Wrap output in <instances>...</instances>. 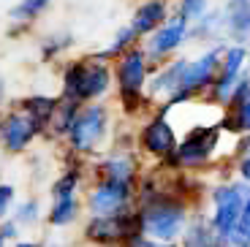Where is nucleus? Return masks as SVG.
Listing matches in <instances>:
<instances>
[{
    "label": "nucleus",
    "mask_w": 250,
    "mask_h": 247,
    "mask_svg": "<svg viewBox=\"0 0 250 247\" xmlns=\"http://www.w3.org/2000/svg\"><path fill=\"white\" fill-rule=\"evenodd\" d=\"M112 87V71L104 55H87L79 60L65 62L62 68V84H60V98L74 101V103H95L98 98L106 95Z\"/></svg>",
    "instance_id": "f257e3e1"
},
{
    "label": "nucleus",
    "mask_w": 250,
    "mask_h": 247,
    "mask_svg": "<svg viewBox=\"0 0 250 247\" xmlns=\"http://www.w3.org/2000/svg\"><path fill=\"white\" fill-rule=\"evenodd\" d=\"M109 136V109L104 103H84L76 109L74 120L68 125L65 142H68L71 155H95L104 149Z\"/></svg>",
    "instance_id": "f03ea898"
},
{
    "label": "nucleus",
    "mask_w": 250,
    "mask_h": 247,
    "mask_svg": "<svg viewBox=\"0 0 250 247\" xmlns=\"http://www.w3.org/2000/svg\"><path fill=\"white\" fill-rule=\"evenodd\" d=\"M84 239L98 247H123L136 236H144L139 209H125L120 215H90L84 223Z\"/></svg>",
    "instance_id": "7ed1b4c3"
},
{
    "label": "nucleus",
    "mask_w": 250,
    "mask_h": 247,
    "mask_svg": "<svg viewBox=\"0 0 250 247\" xmlns=\"http://www.w3.org/2000/svg\"><path fill=\"white\" fill-rule=\"evenodd\" d=\"M147 60L150 57L144 55V49L131 46L117 57V65H114V82H117L123 109L128 114H133L142 103V90L147 84Z\"/></svg>",
    "instance_id": "20e7f679"
},
{
    "label": "nucleus",
    "mask_w": 250,
    "mask_h": 247,
    "mask_svg": "<svg viewBox=\"0 0 250 247\" xmlns=\"http://www.w3.org/2000/svg\"><path fill=\"white\" fill-rule=\"evenodd\" d=\"M133 185L114 182V179H95L84 198V209L87 215H120V212L131 209Z\"/></svg>",
    "instance_id": "39448f33"
},
{
    "label": "nucleus",
    "mask_w": 250,
    "mask_h": 247,
    "mask_svg": "<svg viewBox=\"0 0 250 247\" xmlns=\"http://www.w3.org/2000/svg\"><path fill=\"white\" fill-rule=\"evenodd\" d=\"M41 133H44V128L27 117L19 106L0 111V147L6 152H25Z\"/></svg>",
    "instance_id": "423d86ee"
},
{
    "label": "nucleus",
    "mask_w": 250,
    "mask_h": 247,
    "mask_svg": "<svg viewBox=\"0 0 250 247\" xmlns=\"http://www.w3.org/2000/svg\"><path fill=\"white\" fill-rule=\"evenodd\" d=\"M215 142H218V130L215 128H207V125L193 128L185 136V142L174 149L177 163H182V166H196V163L207 161V155L212 152Z\"/></svg>",
    "instance_id": "0eeeda50"
},
{
    "label": "nucleus",
    "mask_w": 250,
    "mask_h": 247,
    "mask_svg": "<svg viewBox=\"0 0 250 247\" xmlns=\"http://www.w3.org/2000/svg\"><path fill=\"white\" fill-rule=\"evenodd\" d=\"M185 36H188V22L185 19L177 17V19H171V22H163L158 30L150 33L144 55L152 57V60H161V57H166L169 52H174L177 46L185 41Z\"/></svg>",
    "instance_id": "6e6552de"
},
{
    "label": "nucleus",
    "mask_w": 250,
    "mask_h": 247,
    "mask_svg": "<svg viewBox=\"0 0 250 247\" xmlns=\"http://www.w3.org/2000/svg\"><path fill=\"white\" fill-rule=\"evenodd\" d=\"M139 144L152 155H171L177 149V136L166 117H152L139 133Z\"/></svg>",
    "instance_id": "1a4fd4ad"
},
{
    "label": "nucleus",
    "mask_w": 250,
    "mask_h": 247,
    "mask_svg": "<svg viewBox=\"0 0 250 247\" xmlns=\"http://www.w3.org/2000/svg\"><path fill=\"white\" fill-rule=\"evenodd\" d=\"M215 204H218V212H215L212 226L220 236H226L234 226H237V217H239V212H242L239 190L237 187H220V190H215Z\"/></svg>",
    "instance_id": "9d476101"
},
{
    "label": "nucleus",
    "mask_w": 250,
    "mask_h": 247,
    "mask_svg": "<svg viewBox=\"0 0 250 247\" xmlns=\"http://www.w3.org/2000/svg\"><path fill=\"white\" fill-rule=\"evenodd\" d=\"M93 168H95V179H114V182H125V185H133V177H136V163L125 152L106 155Z\"/></svg>",
    "instance_id": "9b49d317"
},
{
    "label": "nucleus",
    "mask_w": 250,
    "mask_h": 247,
    "mask_svg": "<svg viewBox=\"0 0 250 247\" xmlns=\"http://www.w3.org/2000/svg\"><path fill=\"white\" fill-rule=\"evenodd\" d=\"M163 22H166V0H144L142 6L133 11L131 27L136 36H150Z\"/></svg>",
    "instance_id": "f8f14e48"
},
{
    "label": "nucleus",
    "mask_w": 250,
    "mask_h": 247,
    "mask_svg": "<svg viewBox=\"0 0 250 247\" xmlns=\"http://www.w3.org/2000/svg\"><path fill=\"white\" fill-rule=\"evenodd\" d=\"M82 212V201L79 196H71V198H55L46 212V220L55 226V228H62V226H71V223L79 217Z\"/></svg>",
    "instance_id": "ddd939ff"
},
{
    "label": "nucleus",
    "mask_w": 250,
    "mask_h": 247,
    "mask_svg": "<svg viewBox=\"0 0 250 247\" xmlns=\"http://www.w3.org/2000/svg\"><path fill=\"white\" fill-rule=\"evenodd\" d=\"M55 106H57V98H52V95H27V98L19 101V109L25 111L30 120H36L44 130H46V123H49Z\"/></svg>",
    "instance_id": "4468645a"
},
{
    "label": "nucleus",
    "mask_w": 250,
    "mask_h": 247,
    "mask_svg": "<svg viewBox=\"0 0 250 247\" xmlns=\"http://www.w3.org/2000/svg\"><path fill=\"white\" fill-rule=\"evenodd\" d=\"M182 247H223V236L215 234V228H209L207 223L196 220L182 234Z\"/></svg>",
    "instance_id": "2eb2a0df"
},
{
    "label": "nucleus",
    "mask_w": 250,
    "mask_h": 247,
    "mask_svg": "<svg viewBox=\"0 0 250 247\" xmlns=\"http://www.w3.org/2000/svg\"><path fill=\"white\" fill-rule=\"evenodd\" d=\"M76 109H79V103L65 101V98H60V95H57V106H55V111H52L49 123H46V130H49L52 136H57V139H65L68 125H71V120H74Z\"/></svg>",
    "instance_id": "dca6fc26"
},
{
    "label": "nucleus",
    "mask_w": 250,
    "mask_h": 247,
    "mask_svg": "<svg viewBox=\"0 0 250 247\" xmlns=\"http://www.w3.org/2000/svg\"><path fill=\"white\" fill-rule=\"evenodd\" d=\"M79 187H82V168L76 166H65L62 174L52 182V201L55 198H71V196H79Z\"/></svg>",
    "instance_id": "f3484780"
},
{
    "label": "nucleus",
    "mask_w": 250,
    "mask_h": 247,
    "mask_svg": "<svg viewBox=\"0 0 250 247\" xmlns=\"http://www.w3.org/2000/svg\"><path fill=\"white\" fill-rule=\"evenodd\" d=\"M52 0H19L17 6L8 11V19L14 25H33L41 14L49 8Z\"/></svg>",
    "instance_id": "a211bd4d"
},
{
    "label": "nucleus",
    "mask_w": 250,
    "mask_h": 247,
    "mask_svg": "<svg viewBox=\"0 0 250 247\" xmlns=\"http://www.w3.org/2000/svg\"><path fill=\"white\" fill-rule=\"evenodd\" d=\"M74 46V36L71 33H55V36H46L41 41V57L44 60H55L62 52H68Z\"/></svg>",
    "instance_id": "6ab92c4d"
},
{
    "label": "nucleus",
    "mask_w": 250,
    "mask_h": 247,
    "mask_svg": "<svg viewBox=\"0 0 250 247\" xmlns=\"http://www.w3.org/2000/svg\"><path fill=\"white\" fill-rule=\"evenodd\" d=\"M38 220H41V204H38L36 198H25L14 209V223H17L19 228H33Z\"/></svg>",
    "instance_id": "aec40b11"
},
{
    "label": "nucleus",
    "mask_w": 250,
    "mask_h": 247,
    "mask_svg": "<svg viewBox=\"0 0 250 247\" xmlns=\"http://www.w3.org/2000/svg\"><path fill=\"white\" fill-rule=\"evenodd\" d=\"M136 38H139V36L133 33V27H131V25H128V27H123V30H117L114 41L109 43V46H106L104 52H101V55L106 57V60H109V57H114V60H117V57L123 55V52H128L131 46H136Z\"/></svg>",
    "instance_id": "412c9836"
},
{
    "label": "nucleus",
    "mask_w": 250,
    "mask_h": 247,
    "mask_svg": "<svg viewBox=\"0 0 250 247\" xmlns=\"http://www.w3.org/2000/svg\"><path fill=\"white\" fill-rule=\"evenodd\" d=\"M234 128H250V87L245 84L242 93L237 98V120H234Z\"/></svg>",
    "instance_id": "4be33fe9"
},
{
    "label": "nucleus",
    "mask_w": 250,
    "mask_h": 247,
    "mask_svg": "<svg viewBox=\"0 0 250 247\" xmlns=\"http://www.w3.org/2000/svg\"><path fill=\"white\" fill-rule=\"evenodd\" d=\"M14 201H17V187L8 182H0V220H6L14 212Z\"/></svg>",
    "instance_id": "5701e85b"
},
{
    "label": "nucleus",
    "mask_w": 250,
    "mask_h": 247,
    "mask_svg": "<svg viewBox=\"0 0 250 247\" xmlns=\"http://www.w3.org/2000/svg\"><path fill=\"white\" fill-rule=\"evenodd\" d=\"M207 8V0H182L180 3V19H201Z\"/></svg>",
    "instance_id": "b1692460"
},
{
    "label": "nucleus",
    "mask_w": 250,
    "mask_h": 247,
    "mask_svg": "<svg viewBox=\"0 0 250 247\" xmlns=\"http://www.w3.org/2000/svg\"><path fill=\"white\" fill-rule=\"evenodd\" d=\"M0 236H3V239H19V226H17V223H14V217H11V220H8V217H6V220H0Z\"/></svg>",
    "instance_id": "393cba45"
},
{
    "label": "nucleus",
    "mask_w": 250,
    "mask_h": 247,
    "mask_svg": "<svg viewBox=\"0 0 250 247\" xmlns=\"http://www.w3.org/2000/svg\"><path fill=\"white\" fill-rule=\"evenodd\" d=\"M125 247H171L169 242H158V239H150V236H136L133 242H128Z\"/></svg>",
    "instance_id": "a878e982"
},
{
    "label": "nucleus",
    "mask_w": 250,
    "mask_h": 247,
    "mask_svg": "<svg viewBox=\"0 0 250 247\" xmlns=\"http://www.w3.org/2000/svg\"><path fill=\"white\" fill-rule=\"evenodd\" d=\"M11 247H41L38 242H14Z\"/></svg>",
    "instance_id": "bb28decb"
},
{
    "label": "nucleus",
    "mask_w": 250,
    "mask_h": 247,
    "mask_svg": "<svg viewBox=\"0 0 250 247\" xmlns=\"http://www.w3.org/2000/svg\"><path fill=\"white\" fill-rule=\"evenodd\" d=\"M242 174H245V177L250 179V158H248V161H245V166H242Z\"/></svg>",
    "instance_id": "cd10ccee"
},
{
    "label": "nucleus",
    "mask_w": 250,
    "mask_h": 247,
    "mask_svg": "<svg viewBox=\"0 0 250 247\" xmlns=\"http://www.w3.org/2000/svg\"><path fill=\"white\" fill-rule=\"evenodd\" d=\"M0 247H6V239H3V236H0Z\"/></svg>",
    "instance_id": "c85d7f7f"
}]
</instances>
